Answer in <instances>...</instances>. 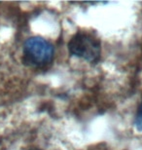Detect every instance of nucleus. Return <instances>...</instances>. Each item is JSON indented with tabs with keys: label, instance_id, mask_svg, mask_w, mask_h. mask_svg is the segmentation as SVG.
Masks as SVG:
<instances>
[{
	"label": "nucleus",
	"instance_id": "obj_2",
	"mask_svg": "<svg viewBox=\"0 0 142 150\" xmlns=\"http://www.w3.org/2000/svg\"><path fill=\"white\" fill-rule=\"evenodd\" d=\"M54 57V47L50 42L41 37L28 39L23 46V59L32 67H45Z\"/></svg>",
	"mask_w": 142,
	"mask_h": 150
},
{
	"label": "nucleus",
	"instance_id": "obj_4",
	"mask_svg": "<svg viewBox=\"0 0 142 150\" xmlns=\"http://www.w3.org/2000/svg\"><path fill=\"white\" fill-rule=\"evenodd\" d=\"M34 150H37V149H34Z\"/></svg>",
	"mask_w": 142,
	"mask_h": 150
},
{
	"label": "nucleus",
	"instance_id": "obj_3",
	"mask_svg": "<svg viewBox=\"0 0 142 150\" xmlns=\"http://www.w3.org/2000/svg\"><path fill=\"white\" fill-rule=\"evenodd\" d=\"M134 126L136 127L138 131L142 132V103L140 106L138 107L136 116H135V121H134Z\"/></svg>",
	"mask_w": 142,
	"mask_h": 150
},
{
	"label": "nucleus",
	"instance_id": "obj_1",
	"mask_svg": "<svg viewBox=\"0 0 142 150\" xmlns=\"http://www.w3.org/2000/svg\"><path fill=\"white\" fill-rule=\"evenodd\" d=\"M71 55L86 59L89 62H96L100 58V42L89 32L79 31L68 43Z\"/></svg>",
	"mask_w": 142,
	"mask_h": 150
}]
</instances>
